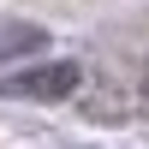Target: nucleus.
<instances>
[{"label": "nucleus", "instance_id": "1", "mask_svg": "<svg viewBox=\"0 0 149 149\" xmlns=\"http://www.w3.org/2000/svg\"><path fill=\"white\" fill-rule=\"evenodd\" d=\"M78 84H84V66H78V60H30V66H12L6 72L0 90L18 95V102H66Z\"/></svg>", "mask_w": 149, "mask_h": 149}, {"label": "nucleus", "instance_id": "2", "mask_svg": "<svg viewBox=\"0 0 149 149\" xmlns=\"http://www.w3.org/2000/svg\"><path fill=\"white\" fill-rule=\"evenodd\" d=\"M48 30H36V24H12V30H0V60H18V54H42Z\"/></svg>", "mask_w": 149, "mask_h": 149}]
</instances>
